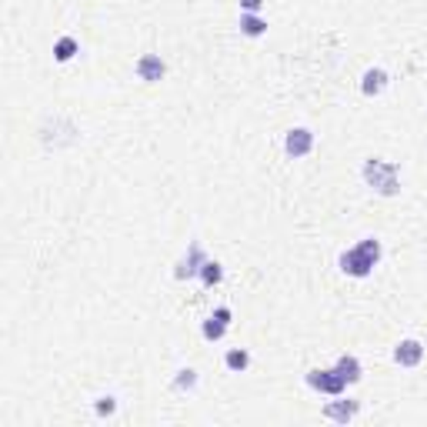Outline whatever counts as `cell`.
<instances>
[{"label":"cell","instance_id":"6da1fadb","mask_svg":"<svg viewBox=\"0 0 427 427\" xmlns=\"http://www.w3.org/2000/svg\"><path fill=\"white\" fill-rule=\"evenodd\" d=\"M377 260H381V241L364 237L357 247H351V251L340 254V271L351 274V278H367L374 267H377Z\"/></svg>","mask_w":427,"mask_h":427},{"label":"cell","instance_id":"7a4b0ae2","mask_svg":"<svg viewBox=\"0 0 427 427\" xmlns=\"http://www.w3.org/2000/svg\"><path fill=\"white\" fill-rule=\"evenodd\" d=\"M364 181H367L377 194L394 197V194L401 190V167L390 164V161H381V157H371V161L364 164Z\"/></svg>","mask_w":427,"mask_h":427},{"label":"cell","instance_id":"3957f363","mask_svg":"<svg viewBox=\"0 0 427 427\" xmlns=\"http://www.w3.org/2000/svg\"><path fill=\"white\" fill-rule=\"evenodd\" d=\"M307 384L320 390V394H331V397H340L347 390V381L337 374V367H331V371H307Z\"/></svg>","mask_w":427,"mask_h":427},{"label":"cell","instance_id":"277c9868","mask_svg":"<svg viewBox=\"0 0 427 427\" xmlns=\"http://www.w3.org/2000/svg\"><path fill=\"white\" fill-rule=\"evenodd\" d=\"M284 150H287L291 157H307V154L314 150V134L307 127H294L284 137Z\"/></svg>","mask_w":427,"mask_h":427},{"label":"cell","instance_id":"5b68a950","mask_svg":"<svg viewBox=\"0 0 427 427\" xmlns=\"http://www.w3.org/2000/svg\"><path fill=\"white\" fill-rule=\"evenodd\" d=\"M134 71H137V77H140V80H147V84H157L161 77L167 74L164 60H161L157 54H144L140 60H137V67H134Z\"/></svg>","mask_w":427,"mask_h":427},{"label":"cell","instance_id":"8992f818","mask_svg":"<svg viewBox=\"0 0 427 427\" xmlns=\"http://www.w3.org/2000/svg\"><path fill=\"white\" fill-rule=\"evenodd\" d=\"M207 264L204 257V247L201 244H190V251H187V257L181 260V267H177V278H194V274H201V267Z\"/></svg>","mask_w":427,"mask_h":427},{"label":"cell","instance_id":"52a82bcc","mask_svg":"<svg viewBox=\"0 0 427 427\" xmlns=\"http://www.w3.org/2000/svg\"><path fill=\"white\" fill-rule=\"evenodd\" d=\"M421 357H424L421 340H401V344H397V351H394V361H397L401 367H417V364H421Z\"/></svg>","mask_w":427,"mask_h":427},{"label":"cell","instance_id":"ba28073f","mask_svg":"<svg viewBox=\"0 0 427 427\" xmlns=\"http://www.w3.org/2000/svg\"><path fill=\"white\" fill-rule=\"evenodd\" d=\"M357 410H361V404L347 397V401H331V404L324 408V414H327L331 421H337V424H347V421H351Z\"/></svg>","mask_w":427,"mask_h":427},{"label":"cell","instance_id":"9c48e42d","mask_svg":"<svg viewBox=\"0 0 427 427\" xmlns=\"http://www.w3.org/2000/svg\"><path fill=\"white\" fill-rule=\"evenodd\" d=\"M388 71H381V67H371L367 74H364V80H361V91L367 93V97H377V93L388 87Z\"/></svg>","mask_w":427,"mask_h":427},{"label":"cell","instance_id":"30bf717a","mask_svg":"<svg viewBox=\"0 0 427 427\" xmlns=\"http://www.w3.org/2000/svg\"><path fill=\"white\" fill-rule=\"evenodd\" d=\"M337 374H340L347 384H357V381H361V361L351 357V354H344V357L337 361Z\"/></svg>","mask_w":427,"mask_h":427},{"label":"cell","instance_id":"8fae6325","mask_svg":"<svg viewBox=\"0 0 427 427\" xmlns=\"http://www.w3.org/2000/svg\"><path fill=\"white\" fill-rule=\"evenodd\" d=\"M241 34L244 37H260V34H267V20L257 17V14H241Z\"/></svg>","mask_w":427,"mask_h":427},{"label":"cell","instance_id":"7c38bea8","mask_svg":"<svg viewBox=\"0 0 427 427\" xmlns=\"http://www.w3.org/2000/svg\"><path fill=\"white\" fill-rule=\"evenodd\" d=\"M201 331H204L207 340H221V337L227 334V320H221L217 314H210V317L204 320V327H201Z\"/></svg>","mask_w":427,"mask_h":427},{"label":"cell","instance_id":"4fadbf2b","mask_svg":"<svg viewBox=\"0 0 427 427\" xmlns=\"http://www.w3.org/2000/svg\"><path fill=\"white\" fill-rule=\"evenodd\" d=\"M224 364H227V371H244L251 364V354L244 351V347H234V351H227Z\"/></svg>","mask_w":427,"mask_h":427},{"label":"cell","instance_id":"5bb4252c","mask_svg":"<svg viewBox=\"0 0 427 427\" xmlns=\"http://www.w3.org/2000/svg\"><path fill=\"white\" fill-rule=\"evenodd\" d=\"M224 278V267L217 260H207L204 267H201V280H204V287H214V284H221Z\"/></svg>","mask_w":427,"mask_h":427},{"label":"cell","instance_id":"9a60e30c","mask_svg":"<svg viewBox=\"0 0 427 427\" xmlns=\"http://www.w3.org/2000/svg\"><path fill=\"white\" fill-rule=\"evenodd\" d=\"M74 54H77V40L74 37H60L54 44V57L60 60V64H67V60H71Z\"/></svg>","mask_w":427,"mask_h":427},{"label":"cell","instance_id":"2e32d148","mask_svg":"<svg viewBox=\"0 0 427 427\" xmlns=\"http://www.w3.org/2000/svg\"><path fill=\"white\" fill-rule=\"evenodd\" d=\"M174 384H177L181 390H184V388H194V384H197V374H194V371H181V377H177Z\"/></svg>","mask_w":427,"mask_h":427},{"label":"cell","instance_id":"e0dca14e","mask_svg":"<svg viewBox=\"0 0 427 427\" xmlns=\"http://www.w3.org/2000/svg\"><path fill=\"white\" fill-rule=\"evenodd\" d=\"M113 410H117V401H113V397H100V401H97V414H113Z\"/></svg>","mask_w":427,"mask_h":427},{"label":"cell","instance_id":"ac0fdd59","mask_svg":"<svg viewBox=\"0 0 427 427\" xmlns=\"http://www.w3.org/2000/svg\"><path fill=\"white\" fill-rule=\"evenodd\" d=\"M241 7H244V14H257L260 7H264V0H241Z\"/></svg>","mask_w":427,"mask_h":427}]
</instances>
